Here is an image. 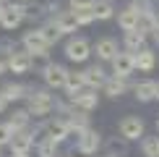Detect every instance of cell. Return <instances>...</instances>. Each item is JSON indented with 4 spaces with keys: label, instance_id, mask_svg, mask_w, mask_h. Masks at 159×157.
Instances as JSON below:
<instances>
[{
    "label": "cell",
    "instance_id": "1",
    "mask_svg": "<svg viewBox=\"0 0 159 157\" xmlns=\"http://www.w3.org/2000/svg\"><path fill=\"white\" fill-rule=\"evenodd\" d=\"M55 107H57V102H55V97H52L47 89H34V87L29 89V94H26V113L31 118L47 121Z\"/></svg>",
    "mask_w": 159,
    "mask_h": 157
},
{
    "label": "cell",
    "instance_id": "2",
    "mask_svg": "<svg viewBox=\"0 0 159 157\" xmlns=\"http://www.w3.org/2000/svg\"><path fill=\"white\" fill-rule=\"evenodd\" d=\"M26 21V5L24 3H3L0 5V26L5 31L18 29Z\"/></svg>",
    "mask_w": 159,
    "mask_h": 157
},
{
    "label": "cell",
    "instance_id": "3",
    "mask_svg": "<svg viewBox=\"0 0 159 157\" xmlns=\"http://www.w3.org/2000/svg\"><path fill=\"white\" fill-rule=\"evenodd\" d=\"M99 147H102V134H99L97 128H86L81 134H76V152L81 157H91L99 152Z\"/></svg>",
    "mask_w": 159,
    "mask_h": 157
},
{
    "label": "cell",
    "instance_id": "4",
    "mask_svg": "<svg viewBox=\"0 0 159 157\" xmlns=\"http://www.w3.org/2000/svg\"><path fill=\"white\" fill-rule=\"evenodd\" d=\"M117 134H120V139H125V141H138L146 134V123L138 115H125L123 121L117 123Z\"/></svg>",
    "mask_w": 159,
    "mask_h": 157
},
{
    "label": "cell",
    "instance_id": "5",
    "mask_svg": "<svg viewBox=\"0 0 159 157\" xmlns=\"http://www.w3.org/2000/svg\"><path fill=\"white\" fill-rule=\"evenodd\" d=\"M91 55V42L86 37H70L68 42H65V58H68L70 63H86Z\"/></svg>",
    "mask_w": 159,
    "mask_h": 157
},
{
    "label": "cell",
    "instance_id": "6",
    "mask_svg": "<svg viewBox=\"0 0 159 157\" xmlns=\"http://www.w3.org/2000/svg\"><path fill=\"white\" fill-rule=\"evenodd\" d=\"M5 58V71L11 74H29L31 71V55L26 50H8V52H0Z\"/></svg>",
    "mask_w": 159,
    "mask_h": 157
},
{
    "label": "cell",
    "instance_id": "7",
    "mask_svg": "<svg viewBox=\"0 0 159 157\" xmlns=\"http://www.w3.org/2000/svg\"><path fill=\"white\" fill-rule=\"evenodd\" d=\"M42 136H47V139H52V141H65L68 136H73L70 134V128H68V123H65V118L60 115V118H47V121L42 123Z\"/></svg>",
    "mask_w": 159,
    "mask_h": 157
},
{
    "label": "cell",
    "instance_id": "8",
    "mask_svg": "<svg viewBox=\"0 0 159 157\" xmlns=\"http://www.w3.org/2000/svg\"><path fill=\"white\" fill-rule=\"evenodd\" d=\"M42 78H44V87L47 89H63L65 78H68V68L60 63H47L42 68Z\"/></svg>",
    "mask_w": 159,
    "mask_h": 157
},
{
    "label": "cell",
    "instance_id": "9",
    "mask_svg": "<svg viewBox=\"0 0 159 157\" xmlns=\"http://www.w3.org/2000/svg\"><path fill=\"white\" fill-rule=\"evenodd\" d=\"M21 50H26L29 55H39V52H47L50 45L44 42V37H42L39 29H29V31H24V37H21Z\"/></svg>",
    "mask_w": 159,
    "mask_h": 157
},
{
    "label": "cell",
    "instance_id": "10",
    "mask_svg": "<svg viewBox=\"0 0 159 157\" xmlns=\"http://www.w3.org/2000/svg\"><path fill=\"white\" fill-rule=\"evenodd\" d=\"M112 76H117V78H128L130 74L136 71V63H133V52H128V50H117V55L112 58Z\"/></svg>",
    "mask_w": 159,
    "mask_h": 157
},
{
    "label": "cell",
    "instance_id": "11",
    "mask_svg": "<svg viewBox=\"0 0 159 157\" xmlns=\"http://www.w3.org/2000/svg\"><path fill=\"white\" fill-rule=\"evenodd\" d=\"M8 147H11L13 155H29V149L34 147V134H31L29 128H24V131H13Z\"/></svg>",
    "mask_w": 159,
    "mask_h": 157
},
{
    "label": "cell",
    "instance_id": "12",
    "mask_svg": "<svg viewBox=\"0 0 159 157\" xmlns=\"http://www.w3.org/2000/svg\"><path fill=\"white\" fill-rule=\"evenodd\" d=\"M81 78H84V87L86 89H102L104 87V81H107V74H104V68L102 65H89V68H84L81 71Z\"/></svg>",
    "mask_w": 159,
    "mask_h": 157
},
{
    "label": "cell",
    "instance_id": "13",
    "mask_svg": "<svg viewBox=\"0 0 159 157\" xmlns=\"http://www.w3.org/2000/svg\"><path fill=\"white\" fill-rule=\"evenodd\" d=\"M91 52L97 55V60L110 63L112 58L117 55V42L112 37H102V39H97V45H91Z\"/></svg>",
    "mask_w": 159,
    "mask_h": 157
},
{
    "label": "cell",
    "instance_id": "14",
    "mask_svg": "<svg viewBox=\"0 0 159 157\" xmlns=\"http://www.w3.org/2000/svg\"><path fill=\"white\" fill-rule=\"evenodd\" d=\"M68 11L76 16L78 26H89L94 24V11H91V0H76V3L68 5Z\"/></svg>",
    "mask_w": 159,
    "mask_h": 157
},
{
    "label": "cell",
    "instance_id": "15",
    "mask_svg": "<svg viewBox=\"0 0 159 157\" xmlns=\"http://www.w3.org/2000/svg\"><path fill=\"white\" fill-rule=\"evenodd\" d=\"M70 105H73L76 110H84V113H91V110H97L99 105V94L94 89H81L78 94L70 100Z\"/></svg>",
    "mask_w": 159,
    "mask_h": 157
},
{
    "label": "cell",
    "instance_id": "16",
    "mask_svg": "<svg viewBox=\"0 0 159 157\" xmlns=\"http://www.w3.org/2000/svg\"><path fill=\"white\" fill-rule=\"evenodd\" d=\"M63 118H65V123H68L70 134H81V131L89 128V115H86L84 110L70 107V110H65V113H63Z\"/></svg>",
    "mask_w": 159,
    "mask_h": 157
},
{
    "label": "cell",
    "instance_id": "17",
    "mask_svg": "<svg viewBox=\"0 0 159 157\" xmlns=\"http://www.w3.org/2000/svg\"><path fill=\"white\" fill-rule=\"evenodd\" d=\"M52 24L57 26V31L65 37V34H70L73 37L76 31H78V21H76V16L70 11H60V13H55V18H52Z\"/></svg>",
    "mask_w": 159,
    "mask_h": 157
},
{
    "label": "cell",
    "instance_id": "18",
    "mask_svg": "<svg viewBox=\"0 0 159 157\" xmlns=\"http://www.w3.org/2000/svg\"><path fill=\"white\" fill-rule=\"evenodd\" d=\"M133 63H136V68L141 71V74H151V71L157 68V52L151 47H143V50L133 52Z\"/></svg>",
    "mask_w": 159,
    "mask_h": 157
},
{
    "label": "cell",
    "instance_id": "19",
    "mask_svg": "<svg viewBox=\"0 0 159 157\" xmlns=\"http://www.w3.org/2000/svg\"><path fill=\"white\" fill-rule=\"evenodd\" d=\"M138 24H141V13H138L133 5H128V8H123L117 13V26H120L123 31H136Z\"/></svg>",
    "mask_w": 159,
    "mask_h": 157
},
{
    "label": "cell",
    "instance_id": "20",
    "mask_svg": "<svg viewBox=\"0 0 159 157\" xmlns=\"http://www.w3.org/2000/svg\"><path fill=\"white\" fill-rule=\"evenodd\" d=\"M29 89L31 87H26V84H13V81H8V84H3L0 87V92H3V97L8 102H18V100H26V94H29Z\"/></svg>",
    "mask_w": 159,
    "mask_h": 157
},
{
    "label": "cell",
    "instance_id": "21",
    "mask_svg": "<svg viewBox=\"0 0 159 157\" xmlns=\"http://www.w3.org/2000/svg\"><path fill=\"white\" fill-rule=\"evenodd\" d=\"M91 11H94V21H110L117 8L112 0H91Z\"/></svg>",
    "mask_w": 159,
    "mask_h": 157
},
{
    "label": "cell",
    "instance_id": "22",
    "mask_svg": "<svg viewBox=\"0 0 159 157\" xmlns=\"http://www.w3.org/2000/svg\"><path fill=\"white\" fill-rule=\"evenodd\" d=\"M102 92H104L107 97H112V100H117V97H123L125 92H128V78H117V76H112V78H107V81H104Z\"/></svg>",
    "mask_w": 159,
    "mask_h": 157
},
{
    "label": "cell",
    "instance_id": "23",
    "mask_svg": "<svg viewBox=\"0 0 159 157\" xmlns=\"http://www.w3.org/2000/svg\"><path fill=\"white\" fill-rule=\"evenodd\" d=\"M81 89H86V87H84V78H81V71H68V78H65V87H63L65 97L73 100Z\"/></svg>",
    "mask_w": 159,
    "mask_h": 157
},
{
    "label": "cell",
    "instance_id": "24",
    "mask_svg": "<svg viewBox=\"0 0 159 157\" xmlns=\"http://www.w3.org/2000/svg\"><path fill=\"white\" fill-rule=\"evenodd\" d=\"M133 94L138 102H151L157 94V81H151V78H146V81H138L133 87Z\"/></svg>",
    "mask_w": 159,
    "mask_h": 157
},
{
    "label": "cell",
    "instance_id": "25",
    "mask_svg": "<svg viewBox=\"0 0 159 157\" xmlns=\"http://www.w3.org/2000/svg\"><path fill=\"white\" fill-rule=\"evenodd\" d=\"M123 45H125V50H128V52H138V50L146 47V34L138 31V29H136V31H125Z\"/></svg>",
    "mask_w": 159,
    "mask_h": 157
},
{
    "label": "cell",
    "instance_id": "26",
    "mask_svg": "<svg viewBox=\"0 0 159 157\" xmlns=\"http://www.w3.org/2000/svg\"><path fill=\"white\" fill-rule=\"evenodd\" d=\"M57 147H60L57 141L47 139V136H39V141H37V155H39V157H57Z\"/></svg>",
    "mask_w": 159,
    "mask_h": 157
},
{
    "label": "cell",
    "instance_id": "27",
    "mask_svg": "<svg viewBox=\"0 0 159 157\" xmlns=\"http://www.w3.org/2000/svg\"><path fill=\"white\" fill-rule=\"evenodd\" d=\"M29 121H31V115L26 110H16L5 123L11 126V131H24V128H29Z\"/></svg>",
    "mask_w": 159,
    "mask_h": 157
},
{
    "label": "cell",
    "instance_id": "28",
    "mask_svg": "<svg viewBox=\"0 0 159 157\" xmlns=\"http://www.w3.org/2000/svg\"><path fill=\"white\" fill-rule=\"evenodd\" d=\"M37 29L42 31V37H44V42H47L50 47H52V45H57V42H60V37H63L60 31H57V26L52 24V21H47V24H42V26H37Z\"/></svg>",
    "mask_w": 159,
    "mask_h": 157
},
{
    "label": "cell",
    "instance_id": "29",
    "mask_svg": "<svg viewBox=\"0 0 159 157\" xmlns=\"http://www.w3.org/2000/svg\"><path fill=\"white\" fill-rule=\"evenodd\" d=\"M141 155L143 157H159V136H143L141 139Z\"/></svg>",
    "mask_w": 159,
    "mask_h": 157
},
{
    "label": "cell",
    "instance_id": "30",
    "mask_svg": "<svg viewBox=\"0 0 159 157\" xmlns=\"http://www.w3.org/2000/svg\"><path fill=\"white\" fill-rule=\"evenodd\" d=\"M11 136H13L11 126H8V123H0V149H3V147H8V144H11Z\"/></svg>",
    "mask_w": 159,
    "mask_h": 157
},
{
    "label": "cell",
    "instance_id": "31",
    "mask_svg": "<svg viewBox=\"0 0 159 157\" xmlns=\"http://www.w3.org/2000/svg\"><path fill=\"white\" fill-rule=\"evenodd\" d=\"M107 149H110V157H115V152H117V155H125V149H128V147H125V139H120V141L112 139V141L107 144Z\"/></svg>",
    "mask_w": 159,
    "mask_h": 157
},
{
    "label": "cell",
    "instance_id": "32",
    "mask_svg": "<svg viewBox=\"0 0 159 157\" xmlns=\"http://www.w3.org/2000/svg\"><path fill=\"white\" fill-rule=\"evenodd\" d=\"M8 100H5V97H3V92H0V113H5V110H8Z\"/></svg>",
    "mask_w": 159,
    "mask_h": 157
},
{
    "label": "cell",
    "instance_id": "33",
    "mask_svg": "<svg viewBox=\"0 0 159 157\" xmlns=\"http://www.w3.org/2000/svg\"><path fill=\"white\" fill-rule=\"evenodd\" d=\"M151 37H154V42L159 45V26H157V29H154V31H151Z\"/></svg>",
    "mask_w": 159,
    "mask_h": 157
},
{
    "label": "cell",
    "instance_id": "34",
    "mask_svg": "<svg viewBox=\"0 0 159 157\" xmlns=\"http://www.w3.org/2000/svg\"><path fill=\"white\" fill-rule=\"evenodd\" d=\"M0 74H5V58L0 55Z\"/></svg>",
    "mask_w": 159,
    "mask_h": 157
},
{
    "label": "cell",
    "instance_id": "35",
    "mask_svg": "<svg viewBox=\"0 0 159 157\" xmlns=\"http://www.w3.org/2000/svg\"><path fill=\"white\" fill-rule=\"evenodd\" d=\"M154 100H159V81H157V94H154Z\"/></svg>",
    "mask_w": 159,
    "mask_h": 157
},
{
    "label": "cell",
    "instance_id": "36",
    "mask_svg": "<svg viewBox=\"0 0 159 157\" xmlns=\"http://www.w3.org/2000/svg\"><path fill=\"white\" fill-rule=\"evenodd\" d=\"M11 157H31V155H11Z\"/></svg>",
    "mask_w": 159,
    "mask_h": 157
},
{
    "label": "cell",
    "instance_id": "37",
    "mask_svg": "<svg viewBox=\"0 0 159 157\" xmlns=\"http://www.w3.org/2000/svg\"><path fill=\"white\" fill-rule=\"evenodd\" d=\"M21 3H37V0H21Z\"/></svg>",
    "mask_w": 159,
    "mask_h": 157
},
{
    "label": "cell",
    "instance_id": "38",
    "mask_svg": "<svg viewBox=\"0 0 159 157\" xmlns=\"http://www.w3.org/2000/svg\"><path fill=\"white\" fill-rule=\"evenodd\" d=\"M157 136H159V121H157Z\"/></svg>",
    "mask_w": 159,
    "mask_h": 157
},
{
    "label": "cell",
    "instance_id": "39",
    "mask_svg": "<svg viewBox=\"0 0 159 157\" xmlns=\"http://www.w3.org/2000/svg\"><path fill=\"white\" fill-rule=\"evenodd\" d=\"M3 3H8V0H0V5H3Z\"/></svg>",
    "mask_w": 159,
    "mask_h": 157
},
{
    "label": "cell",
    "instance_id": "40",
    "mask_svg": "<svg viewBox=\"0 0 159 157\" xmlns=\"http://www.w3.org/2000/svg\"><path fill=\"white\" fill-rule=\"evenodd\" d=\"M104 157H110V155H104Z\"/></svg>",
    "mask_w": 159,
    "mask_h": 157
},
{
    "label": "cell",
    "instance_id": "41",
    "mask_svg": "<svg viewBox=\"0 0 159 157\" xmlns=\"http://www.w3.org/2000/svg\"><path fill=\"white\" fill-rule=\"evenodd\" d=\"M0 157H3V155H0Z\"/></svg>",
    "mask_w": 159,
    "mask_h": 157
}]
</instances>
